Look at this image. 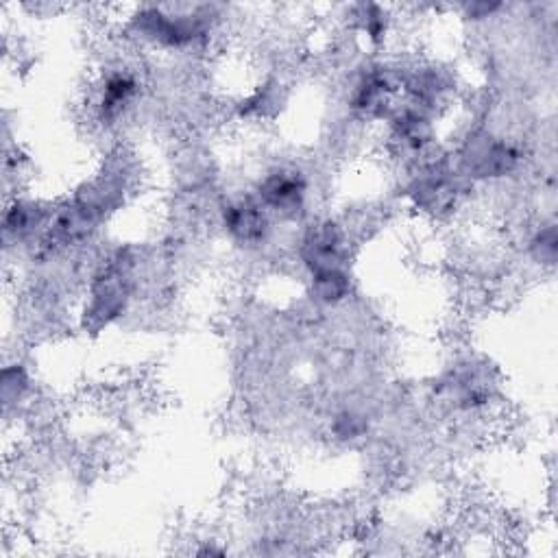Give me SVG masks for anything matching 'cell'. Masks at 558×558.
Returning a JSON list of instances; mask_svg holds the SVG:
<instances>
[{"mask_svg": "<svg viewBox=\"0 0 558 558\" xmlns=\"http://www.w3.org/2000/svg\"><path fill=\"white\" fill-rule=\"evenodd\" d=\"M303 186L301 177L295 173H275L260 186V199L275 210H295L303 199Z\"/></svg>", "mask_w": 558, "mask_h": 558, "instance_id": "1", "label": "cell"}, {"mask_svg": "<svg viewBox=\"0 0 558 558\" xmlns=\"http://www.w3.org/2000/svg\"><path fill=\"white\" fill-rule=\"evenodd\" d=\"M225 225L229 232L242 240H258L264 232V221L262 214L256 205L249 203H238L227 208L225 212Z\"/></svg>", "mask_w": 558, "mask_h": 558, "instance_id": "2", "label": "cell"}]
</instances>
